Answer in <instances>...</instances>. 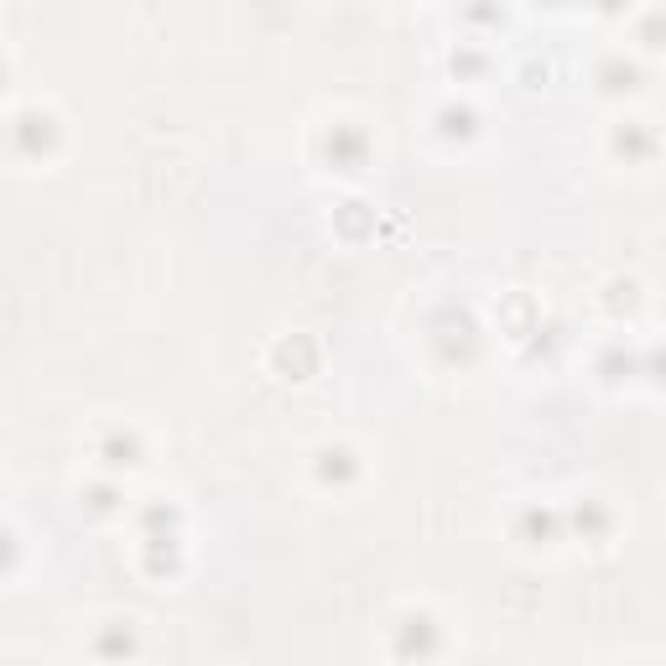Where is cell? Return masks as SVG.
Wrapping results in <instances>:
<instances>
[{
  "label": "cell",
  "instance_id": "1",
  "mask_svg": "<svg viewBox=\"0 0 666 666\" xmlns=\"http://www.w3.org/2000/svg\"><path fill=\"white\" fill-rule=\"evenodd\" d=\"M391 656L401 666H432L443 656V625L428 609H401L391 619Z\"/></svg>",
  "mask_w": 666,
  "mask_h": 666
},
{
  "label": "cell",
  "instance_id": "2",
  "mask_svg": "<svg viewBox=\"0 0 666 666\" xmlns=\"http://www.w3.org/2000/svg\"><path fill=\"white\" fill-rule=\"evenodd\" d=\"M58 141H63V125L52 110H17V120H11V152L17 156L42 162L58 152Z\"/></svg>",
  "mask_w": 666,
  "mask_h": 666
},
{
  "label": "cell",
  "instance_id": "3",
  "mask_svg": "<svg viewBox=\"0 0 666 666\" xmlns=\"http://www.w3.org/2000/svg\"><path fill=\"white\" fill-rule=\"evenodd\" d=\"M324 162L334 172H344V177L365 172V162H370V136H365V125H355V120L328 125L324 131Z\"/></svg>",
  "mask_w": 666,
  "mask_h": 666
},
{
  "label": "cell",
  "instance_id": "4",
  "mask_svg": "<svg viewBox=\"0 0 666 666\" xmlns=\"http://www.w3.org/2000/svg\"><path fill=\"white\" fill-rule=\"evenodd\" d=\"M359 474H365V463L349 443H324L312 453V479L324 484V490H355Z\"/></svg>",
  "mask_w": 666,
  "mask_h": 666
},
{
  "label": "cell",
  "instance_id": "5",
  "mask_svg": "<svg viewBox=\"0 0 666 666\" xmlns=\"http://www.w3.org/2000/svg\"><path fill=\"white\" fill-rule=\"evenodd\" d=\"M432 344H438V355H443L448 365H469V359L479 355V328L469 324V312L448 308L443 318H438V328H432Z\"/></svg>",
  "mask_w": 666,
  "mask_h": 666
},
{
  "label": "cell",
  "instance_id": "6",
  "mask_svg": "<svg viewBox=\"0 0 666 666\" xmlns=\"http://www.w3.org/2000/svg\"><path fill=\"white\" fill-rule=\"evenodd\" d=\"M563 511L557 505H542V500H531L515 511V542H526V547H552V542H563Z\"/></svg>",
  "mask_w": 666,
  "mask_h": 666
},
{
  "label": "cell",
  "instance_id": "7",
  "mask_svg": "<svg viewBox=\"0 0 666 666\" xmlns=\"http://www.w3.org/2000/svg\"><path fill=\"white\" fill-rule=\"evenodd\" d=\"M567 531L578 536V542H588V547H604L609 542V531H615V515H609V505L598 495H578L573 505L563 511Z\"/></svg>",
  "mask_w": 666,
  "mask_h": 666
},
{
  "label": "cell",
  "instance_id": "8",
  "mask_svg": "<svg viewBox=\"0 0 666 666\" xmlns=\"http://www.w3.org/2000/svg\"><path fill=\"white\" fill-rule=\"evenodd\" d=\"M136 650H141V635L131 619H110V625H100L94 631V656H100L104 666H125V662H136Z\"/></svg>",
  "mask_w": 666,
  "mask_h": 666
},
{
  "label": "cell",
  "instance_id": "9",
  "mask_svg": "<svg viewBox=\"0 0 666 666\" xmlns=\"http://www.w3.org/2000/svg\"><path fill=\"white\" fill-rule=\"evenodd\" d=\"M100 459L110 474H131V469H141V459H146V443H141V432H131V428H110L100 438Z\"/></svg>",
  "mask_w": 666,
  "mask_h": 666
},
{
  "label": "cell",
  "instance_id": "10",
  "mask_svg": "<svg viewBox=\"0 0 666 666\" xmlns=\"http://www.w3.org/2000/svg\"><path fill=\"white\" fill-rule=\"evenodd\" d=\"M141 567L152 578H177L183 573V531L177 536H141Z\"/></svg>",
  "mask_w": 666,
  "mask_h": 666
},
{
  "label": "cell",
  "instance_id": "11",
  "mask_svg": "<svg viewBox=\"0 0 666 666\" xmlns=\"http://www.w3.org/2000/svg\"><path fill=\"white\" fill-rule=\"evenodd\" d=\"M609 146H615V156H625V167H641V162L656 156V131L646 120H625V125H615Z\"/></svg>",
  "mask_w": 666,
  "mask_h": 666
},
{
  "label": "cell",
  "instance_id": "12",
  "mask_svg": "<svg viewBox=\"0 0 666 666\" xmlns=\"http://www.w3.org/2000/svg\"><path fill=\"white\" fill-rule=\"evenodd\" d=\"M594 84H598V94L619 100V94H635V89H641V69H635L625 52H609V58L594 69Z\"/></svg>",
  "mask_w": 666,
  "mask_h": 666
},
{
  "label": "cell",
  "instance_id": "13",
  "mask_svg": "<svg viewBox=\"0 0 666 666\" xmlns=\"http://www.w3.org/2000/svg\"><path fill=\"white\" fill-rule=\"evenodd\" d=\"M438 136L443 141H474L479 136V110L474 104H463V100H448L438 104Z\"/></svg>",
  "mask_w": 666,
  "mask_h": 666
},
{
  "label": "cell",
  "instance_id": "14",
  "mask_svg": "<svg viewBox=\"0 0 666 666\" xmlns=\"http://www.w3.org/2000/svg\"><path fill=\"white\" fill-rule=\"evenodd\" d=\"M598 376L609 380V386L646 376V355H635V349H625V344H604V355H598Z\"/></svg>",
  "mask_w": 666,
  "mask_h": 666
},
{
  "label": "cell",
  "instance_id": "15",
  "mask_svg": "<svg viewBox=\"0 0 666 666\" xmlns=\"http://www.w3.org/2000/svg\"><path fill=\"white\" fill-rule=\"evenodd\" d=\"M183 531V511L172 500H146L141 505V536H177Z\"/></svg>",
  "mask_w": 666,
  "mask_h": 666
},
{
  "label": "cell",
  "instance_id": "16",
  "mask_svg": "<svg viewBox=\"0 0 666 666\" xmlns=\"http://www.w3.org/2000/svg\"><path fill=\"white\" fill-rule=\"evenodd\" d=\"M79 500H84L89 515H120V511H125V495H120L115 479H94V484H84Z\"/></svg>",
  "mask_w": 666,
  "mask_h": 666
},
{
  "label": "cell",
  "instance_id": "17",
  "mask_svg": "<svg viewBox=\"0 0 666 666\" xmlns=\"http://www.w3.org/2000/svg\"><path fill=\"white\" fill-rule=\"evenodd\" d=\"M490 69V58L474 48V42H459V48L448 52V73L459 79V84H469V79H479V73Z\"/></svg>",
  "mask_w": 666,
  "mask_h": 666
},
{
  "label": "cell",
  "instance_id": "18",
  "mask_svg": "<svg viewBox=\"0 0 666 666\" xmlns=\"http://www.w3.org/2000/svg\"><path fill=\"white\" fill-rule=\"evenodd\" d=\"M641 42H646V48H666V11H650V17L641 21Z\"/></svg>",
  "mask_w": 666,
  "mask_h": 666
},
{
  "label": "cell",
  "instance_id": "19",
  "mask_svg": "<svg viewBox=\"0 0 666 666\" xmlns=\"http://www.w3.org/2000/svg\"><path fill=\"white\" fill-rule=\"evenodd\" d=\"M635 291H641V287H635V281H609V308H625V312H631L635 308Z\"/></svg>",
  "mask_w": 666,
  "mask_h": 666
},
{
  "label": "cell",
  "instance_id": "20",
  "mask_svg": "<svg viewBox=\"0 0 666 666\" xmlns=\"http://www.w3.org/2000/svg\"><path fill=\"white\" fill-rule=\"evenodd\" d=\"M646 376L656 380V386H666V344H650L646 349Z\"/></svg>",
  "mask_w": 666,
  "mask_h": 666
},
{
  "label": "cell",
  "instance_id": "21",
  "mask_svg": "<svg viewBox=\"0 0 666 666\" xmlns=\"http://www.w3.org/2000/svg\"><path fill=\"white\" fill-rule=\"evenodd\" d=\"M17 666H27V662H17Z\"/></svg>",
  "mask_w": 666,
  "mask_h": 666
}]
</instances>
